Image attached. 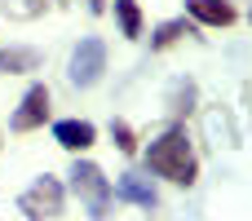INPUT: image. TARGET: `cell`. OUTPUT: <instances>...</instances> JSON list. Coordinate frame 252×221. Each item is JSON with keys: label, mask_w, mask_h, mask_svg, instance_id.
<instances>
[{"label": "cell", "mask_w": 252, "mask_h": 221, "mask_svg": "<svg viewBox=\"0 0 252 221\" xmlns=\"http://www.w3.org/2000/svg\"><path fill=\"white\" fill-rule=\"evenodd\" d=\"M146 168H151L155 177H168L173 186H190V182L199 177L190 137H186L182 128H168L159 142H151V151H146Z\"/></svg>", "instance_id": "1"}, {"label": "cell", "mask_w": 252, "mask_h": 221, "mask_svg": "<svg viewBox=\"0 0 252 221\" xmlns=\"http://www.w3.org/2000/svg\"><path fill=\"white\" fill-rule=\"evenodd\" d=\"M71 190L80 195L84 213H89L93 221H102L106 213H111V182H106V173H102L97 164L80 159V164L71 168Z\"/></svg>", "instance_id": "2"}, {"label": "cell", "mask_w": 252, "mask_h": 221, "mask_svg": "<svg viewBox=\"0 0 252 221\" xmlns=\"http://www.w3.org/2000/svg\"><path fill=\"white\" fill-rule=\"evenodd\" d=\"M18 208L27 213V221H53L62 213V182H58V177H35V182L22 190Z\"/></svg>", "instance_id": "3"}, {"label": "cell", "mask_w": 252, "mask_h": 221, "mask_svg": "<svg viewBox=\"0 0 252 221\" xmlns=\"http://www.w3.org/2000/svg\"><path fill=\"white\" fill-rule=\"evenodd\" d=\"M102 71H106V44L93 40V35L80 40L75 53H71V71H66L71 84H75V89H93V84L102 80Z\"/></svg>", "instance_id": "4"}, {"label": "cell", "mask_w": 252, "mask_h": 221, "mask_svg": "<svg viewBox=\"0 0 252 221\" xmlns=\"http://www.w3.org/2000/svg\"><path fill=\"white\" fill-rule=\"evenodd\" d=\"M44 120H49V89H44V84H31V89L22 93L18 111H13V133H31V128H40Z\"/></svg>", "instance_id": "5"}, {"label": "cell", "mask_w": 252, "mask_h": 221, "mask_svg": "<svg viewBox=\"0 0 252 221\" xmlns=\"http://www.w3.org/2000/svg\"><path fill=\"white\" fill-rule=\"evenodd\" d=\"M111 195L124 199V204H137V208H155V204H159V190H155L151 177H142V173H120V182L111 186Z\"/></svg>", "instance_id": "6"}, {"label": "cell", "mask_w": 252, "mask_h": 221, "mask_svg": "<svg viewBox=\"0 0 252 221\" xmlns=\"http://www.w3.org/2000/svg\"><path fill=\"white\" fill-rule=\"evenodd\" d=\"M53 137H58V146H66V151H89V146L97 142V128H93L89 120H62V124H53Z\"/></svg>", "instance_id": "7"}, {"label": "cell", "mask_w": 252, "mask_h": 221, "mask_svg": "<svg viewBox=\"0 0 252 221\" xmlns=\"http://www.w3.org/2000/svg\"><path fill=\"white\" fill-rule=\"evenodd\" d=\"M186 13L195 22H208V27H230L235 22V4L230 0H186Z\"/></svg>", "instance_id": "8"}, {"label": "cell", "mask_w": 252, "mask_h": 221, "mask_svg": "<svg viewBox=\"0 0 252 221\" xmlns=\"http://www.w3.org/2000/svg\"><path fill=\"white\" fill-rule=\"evenodd\" d=\"M35 66H40L35 49H4L0 53V71H9V75H22V71H35Z\"/></svg>", "instance_id": "9"}, {"label": "cell", "mask_w": 252, "mask_h": 221, "mask_svg": "<svg viewBox=\"0 0 252 221\" xmlns=\"http://www.w3.org/2000/svg\"><path fill=\"white\" fill-rule=\"evenodd\" d=\"M182 35H190V22L186 18H173V22H159L155 35H151V49H173Z\"/></svg>", "instance_id": "10"}, {"label": "cell", "mask_w": 252, "mask_h": 221, "mask_svg": "<svg viewBox=\"0 0 252 221\" xmlns=\"http://www.w3.org/2000/svg\"><path fill=\"white\" fill-rule=\"evenodd\" d=\"M115 13H120V31L128 40L142 35V9H137V0H115Z\"/></svg>", "instance_id": "11"}, {"label": "cell", "mask_w": 252, "mask_h": 221, "mask_svg": "<svg viewBox=\"0 0 252 221\" xmlns=\"http://www.w3.org/2000/svg\"><path fill=\"white\" fill-rule=\"evenodd\" d=\"M111 137H115V146H120L124 155H133V151H137V133H133L124 120H115V124H111Z\"/></svg>", "instance_id": "12"}]
</instances>
